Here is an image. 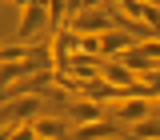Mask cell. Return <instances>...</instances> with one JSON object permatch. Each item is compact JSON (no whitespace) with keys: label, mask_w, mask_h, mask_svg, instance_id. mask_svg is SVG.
<instances>
[{"label":"cell","mask_w":160,"mask_h":140,"mask_svg":"<svg viewBox=\"0 0 160 140\" xmlns=\"http://www.w3.org/2000/svg\"><path fill=\"white\" fill-rule=\"evenodd\" d=\"M32 60V44H4L0 48V64H24Z\"/></svg>","instance_id":"ba28073f"},{"label":"cell","mask_w":160,"mask_h":140,"mask_svg":"<svg viewBox=\"0 0 160 140\" xmlns=\"http://www.w3.org/2000/svg\"><path fill=\"white\" fill-rule=\"evenodd\" d=\"M140 48H144V52H148V56H152V60L160 64V40H156V36H152V40H144Z\"/></svg>","instance_id":"8fae6325"},{"label":"cell","mask_w":160,"mask_h":140,"mask_svg":"<svg viewBox=\"0 0 160 140\" xmlns=\"http://www.w3.org/2000/svg\"><path fill=\"white\" fill-rule=\"evenodd\" d=\"M36 136L40 140H64V136H68V124L56 120V116H40L36 120Z\"/></svg>","instance_id":"8992f818"},{"label":"cell","mask_w":160,"mask_h":140,"mask_svg":"<svg viewBox=\"0 0 160 140\" xmlns=\"http://www.w3.org/2000/svg\"><path fill=\"white\" fill-rule=\"evenodd\" d=\"M140 84H144V92H148L152 100H160V68L144 72V76H140Z\"/></svg>","instance_id":"9c48e42d"},{"label":"cell","mask_w":160,"mask_h":140,"mask_svg":"<svg viewBox=\"0 0 160 140\" xmlns=\"http://www.w3.org/2000/svg\"><path fill=\"white\" fill-rule=\"evenodd\" d=\"M156 112V100L152 96H124L116 104H108V116L116 120V124H140V120H148Z\"/></svg>","instance_id":"7a4b0ae2"},{"label":"cell","mask_w":160,"mask_h":140,"mask_svg":"<svg viewBox=\"0 0 160 140\" xmlns=\"http://www.w3.org/2000/svg\"><path fill=\"white\" fill-rule=\"evenodd\" d=\"M12 140H40V136H36V120L16 124V128H12Z\"/></svg>","instance_id":"30bf717a"},{"label":"cell","mask_w":160,"mask_h":140,"mask_svg":"<svg viewBox=\"0 0 160 140\" xmlns=\"http://www.w3.org/2000/svg\"><path fill=\"white\" fill-rule=\"evenodd\" d=\"M156 40H160V28H156Z\"/></svg>","instance_id":"7c38bea8"},{"label":"cell","mask_w":160,"mask_h":140,"mask_svg":"<svg viewBox=\"0 0 160 140\" xmlns=\"http://www.w3.org/2000/svg\"><path fill=\"white\" fill-rule=\"evenodd\" d=\"M52 24V16H48V0H32L24 12H20V24H16V40H32L40 36L44 28Z\"/></svg>","instance_id":"3957f363"},{"label":"cell","mask_w":160,"mask_h":140,"mask_svg":"<svg viewBox=\"0 0 160 140\" xmlns=\"http://www.w3.org/2000/svg\"><path fill=\"white\" fill-rule=\"evenodd\" d=\"M128 140H160V112H152L148 120H140L128 128Z\"/></svg>","instance_id":"52a82bcc"},{"label":"cell","mask_w":160,"mask_h":140,"mask_svg":"<svg viewBox=\"0 0 160 140\" xmlns=\"http://www.w3.org/2000/svg\"><path fill=\"white\" fill-rule=\"evenodd\" d=\"M120 128L124 124H116V120H92V124H76V132H72V140H120Z\"/></svg>","instance_id":"277c9868"},{"label":"cell","mask_w":160,"mask_h":140,"mask_svg":"<svg viewBox=\"0 0 160 140\" xmlns=\"http://www.w3.org/2000/svg\"><path fill=\"white\" fill-rule=\"evenodd\" d=\"M68 112H72V120H76V124H92V120H108V104H100V100H72V108H68Z\"/></svg>","instance_id":"5b68a950"},{"label":"cell","mask_w":160,"mask_h":140,"mask_svg":"<svg viewBox=\"0 0 160 140\" xmlns=\"http://www.w3.org/2000/svg\"><path fill=\"white\" fill-rule=\"evenodd\" d=\"M68 24L76 28L80 36H104V32L116 28V8H112V4H104V8H84V12H76Z\"/></svg>","instance_id":"6da1fadb"}]
</instances>
